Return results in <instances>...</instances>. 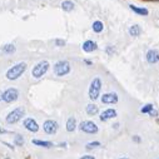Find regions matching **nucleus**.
I'll return each mask as SVG.
<instances>
[{
	"label": "nucleus",
	"instance_id": "obj_28",
	"mask_svg": "<svg viewBox=\"0 0 159 159\" xmlns=\"http://www.w3.org/2000/svg\"><path fill=\"white\" fill-rule=\"evenodd\" d=\"M119 159H130V158H119Z\"/></svg>",
	"mask_w": 159,
	"mask_h": 159
},
{
	"label": "nucleus",
	"instance_id": "obj_20",
	"mask_svg": "<svg viewBox=\"0 0 159 159\" xmlns=\"http://www.w3.org/2000/svg\"><path fill=\"white\" fill-rule=\"evenodd\" d=\"M61 8H63V10H65V11H70V10L74 9V4H73L71 2H63Z\"/></svg>",
	"mask_w": 159,
	"mask_h": 159
},
{
	"label": "nucleus",
	"instance_id": "obj_4",
	"mask_svg": "<svg viewBox=\"0 0 159 159\" xmlns=\"http://www.w3.org/2000/svg\"><path fill=\"white\" fill-rule=\"evenodd\" d=\"M48 69H49V61L43 60V61H40V63H38V64L33 68L31 74H33L34 78L38 79V78H42V76L48 71Z\"/></svg>",
	"mask_w": 159,
	"mask_h": 159
},
{
	"label": "nucleus",
	"instance_id": "obj_25",
	"mask_svg": "<svg viewBox=\"0 0 159 159\" xmlns=\"http://www.w3.org/2000/svg\"><path fill=\"white\" fill-rule=\"evenodd\" d=\"M80 159H95L93 155H89V154H87V155H83Z\"/></svg>",
	"mask_w": 159,
	"mask_h": 159
},
{
	"label": "nucleus",
	"instance_id": "obj_17",
	"mask_svg": "<svg viewBox=\"0 0 159 159\" xmlns=\"http://www.w3.org/2000/svg\"><path fill=\"white\" fill-rule=\"evenodd\" d=\"M140 33H142V29H140L139 25H133L129 29V34L132 36H138V35H140Z\"/></svg>",
	"mask_w": 159,
	"mask_h": 159
},
{
	"label": "nucleus",
	"instance_id": "obj_12",
	"mask_svg": "<svg viewBox=\"0 0 159 159\" xmlns=\"http://www.w3.org/2000/svg\"><path fill=\"white\" fill-rule=\"evenodd\" d=\"M116 116V110L115 109H107L100 114V120L102 122H107L109 119H113Z\"/></svg>",
	"mask_w": 159,
	"mask_h": 159
},
{
	"label": "nucleus",
	"instance_id": "obj_5",
	"mask_svg": "<svg viewBox=\"0 0 159 159\" xmlns=\"http://www.w3.org/2000/svg\"><path fill=\"white\" fill-rule=\"evenodd\" d=\"M0 98H2V100L5 103H13L19 98V92L15 88H9L2 93V97Z\"/></svg>",
	"mask_w": 159,
	"mask_h": 159
},
{
	"label": "nucleus",
	"instance_id": "obj_7",
	"mask_svg": "<svg viewBox=\"0 0 159 159\" xmlns=\"http://www.w3.org/2000/svg\"><path fill=\"white\" fill-rule=\"evenodd\" d=\"M79 129H80L82 132L87 133V134H97L99 132V128L98 125L92 122V120H84L80 123V125H79Z\"/></svg>",
	"mask_w": 159,
	"mask_h": 159
},
{
	"label": "nucleus",
	"instance_id": "obj_9",
	"mask_svg": "<svg viewBox=\"0 0 159 159\" xmlns=\"http://www.w3.org/2000/svg\"><path fill=\"white\" fill-rule=\"evenodd\" d=\"M23 125H24L25 129H28V130L31 132V133H38V130H39V124L36 123L35 119H33V118H26V119H24Z\"/></svg>",
	"mask_w": 159,
	"mask_h": 159
},
{
	"label": "nucleus",
	"instance_id": "obj_19",
	"mask_svg": "<svg viewBox=\"0 0 159 159\" xmlns=\"http://www.w3.org/2000/svg\"><path fill=\"white\" fill-rule=\"evenodd\" d=\"M14 143H15V145H18V147L24 145V137H23L21 134H16V135L14 137Z\"/></svg>",
	"mask_w": 159,
	"mask_h": 159
},
{
	"label": "nucleus",
	"instance_id": "obj_30",
	"mask_svg": "<svg viewBox=\"0 0 159 159\" xmlns=\"http://www.w3.org/2000/svg\"><path fill=\"white\" fill-rule=\"evenodd\" d=\"M158 159H159V158H158Z\"/></svg>",
	"mask_w": 159,
	"mask_h": 159
},
{
	"label": "nucleus",
	"instance_id": "obj_2",
	"mask_svg": "<svg viewBox=\"0 0 159 159\" xmlns=\"http://www.w3.org/2000/svg\"><path fill=\"white\" fill-rule=\"evenodd\" d=\"M100 89H102V80L99 78H94L93 82L90 83V87H89V98L93 102L99 98Z\"/></svg>",
	"mask_w": 159,
	"mask_h": 159
},
{
	"label": "nucleus",
	"instance_id": "obj_16",
	"mask_svg": "<svg viewBox=\"0 0 159 159\" xmlns=\"http://www.w3.org/2000/svg\"><path fill=\"white\" fill-rule=\"evenodd\" d=\"M85 110H87V114L88 115H97L98 111H99V108L95 104H88Z\"/></svg>",
	"mask_w": 159,
	"mask_h": 159
},
{
	"label": "nucleus",
	"instance_id": "obj_15",
	"mask_svg": "<svg viewBox=\"0 0 159 159\" xmlns=\"http://www.w3.org/2000/svg\"><path fill=\"white\" fill-rule=\"evenodd\" d=\"M76 129V120H75V118L74 116H70L68 119V122H66V130L68 132H74Z\"/></svg>",
	"mask_w": 159,
	"mask_h": 159
},
{
	"label": "nucleus",
	"instance_id": "obj_13",
	"mask_svg": "<svg viewBox=\"0 0 159 159\" xmlns=\"http://www.w3.org/2000/svg\"><path fill=\"white\" fill-rule=\"evenodd\" d=\"M97 48H98V45H97V43L93 42V40H87V42L83 44V50L87 52V53H92V52L97 50Z\"/></svg>",
	"mask_w": 159,
	"mask_h": 159
},
{
	"label": "nucleus",
	"instance_id": "obj_10",
	"mask_svg": "<svg viewBox=\"0 0 159 159\" xmlns=\"http://www.w3.org/2000/svg\"><path fill=\"white\" fill-rule=\"evenodd\" d=\"M102 102L104 104H115V103H118V94L116 93H107L102 97Z\"/></svg>",
	"mask_w": 159,
	"mask_h": 159
},
{
	"label": "nucleus",
	"instance_id": "obj_3",
	"mask_svg": "<svg viewBox=\"0 0 159 159\" xmlns=\"http://www.w3.org/2000/svg\"><path fill=\"white\" fill-rule=\"evenodd\" d=\"M25 111H24V108H15L14 110H11L7 118H5V120L8 124H15L16 122H19L20 119L24 116Z\"/></svg>",
	"mask_w": 159,
	"mask_h": 159
},
{
	"label": "nucleus",
	"instance_id": "obj_26",
	"mask_svg": "<svg viewBox=\"0 0 159 159\" xmlns=\"http://www.w3.org/2000/svg\"><path fill=\"white\" fill-rule=\"evenodd\" d=\"M55 44H57V45H64L65 42H64V40H55Z\"/></svg>",
	"mask_w": 159,
	"mask_h": 159
},
{
	"label": "nucleus",
	"instance_id": "obj_8",
	"mask_svg": "<svg viewBox=\"0 0 159 159\" xmlns=\"http://www.w3.org/2000/svg\"><path fill=\"white\" fill-rule=\"evenodd\" d=\"M43 129H44V132H45L47 134L53 135V134H55V133L58 132L59 124H58L55 120H52V119H49V120H45V122H44Z\"/></svg>",
	"mask_w": 159,
	"mask_h": 159
},
{
	"label": "nucleus",
	"instance_id": "obj_14",
	"mask_svg": "<svg viewBox=\"0 0 159 159\" xmlns=\"http://www.w3.org/2000/svg\"><path fill=\"white\" fill-rule=\"evenodd\" d=\"M31 143L34 145H38V147H43V148H52L53 147V143L52 142H48V140H42V139H33Z\"/></svg>",
	"mask_w": 159,
	"mask_h": 159
},
{
	"label": "nucleus",
	"instance_id": "obj_23",
	"mask_svg": "<svg viewBox=\"0 0 159 159\" xmlns=\"http://www.w3.org/2000/svg\"><path fill=\"white\" fill-rule=\"evenodd\" d=\"M102 144H100V142H98V140H95V142H92V143H88L87 145H85V148L87 149H93V148H98V147H100Z\"/></svg>",
	"mask_w": 159,
	"mask_h": 159
},
{
	"label": "nucleus",
	"instance_id": "obj_24",
	"mask_svg": "<svg viewBox=\"0 0 159 159\" xmlns=\"http://www.w3.org/2000/svg\"><path fill=\"white\" fill-rule=\"evenodd\" d=\"M153 110V105L152 104H147V105H144L142 109H140V111L143 113V114H147V113H150Z\"/></svg>",
	"mask_w": 159,
	"mask_h": 159
},
{
	"label": "nucleus",
	"instance_id": "obj_21",
	"mask_svg": "<svg viewBox=\"0 0 159 159\" xmlns=\"http://www.w3.org/2000/svg\"><path fill=\"white\" fill-rule=\"evenodd\" d=\"M103 23L102 21H94V24H93V30L95 31V33H100V31H103Z\"/></svg>",
	"mask_w": 159,
	"mask_h": 159
},
{
	"label": "nucleus",
	"instance_id": "obj_1",
	"mask_svg": "<svg viewBox=\"0 0 159 159\" xmlns=\"http://www.w3.org/2000/svg\"><path fill=\"white\" fill-rule=\"evenodd\" d=\"M26 69V64L25 63H18L14 66H11L8 71H7V78L9 80H16L18 78H20L23 75V73Z\"/></svg>",
	"mask_w": 159,
	"mask_h": 159
},
{
	"label": "nucleus",
	"instance_id": "obj_11",
	"mask_svg": "<svg viewBox=\"0 0 159 159\" xmlns=\"http://www.w3.org/2000/svg\"><path fill=\"white\" fill-rule=\"evenodd\" d=\"M147 61L149 64H155L159 61V52L155 49H150L147 53Z\"/></svg>",
	"mask_w": 159,
	"mask_h": 159
},
{
	"label": "nucleus",
	"instance_id": "obj_22",
	"mask_svg": "<svg viewBox=\"0 0 159 159\" xmlns=\"http://www.w3.org/2000/svg\"><path fill=\"white\" fill-rule=\"evenodd\" d=\"M3 52H4L5 54H13V53L15 52V47H14L13 44H8V45L3 47Z\"/></svg>",
	"mask_w": 159,
	"mask_h": 159
},
{
	"label": "nucleus",
	"instance_id": "obj_27",
	"mask_svg": "<svg viewBox=\"0 0 159 159\" xmlns=\"http://www.w3.org/2000/svg\"><path fill=\"white\" fill-rule=\"evenodd\" d=\"M4 133H7V130H4V129H0V134H4Z\"/></svg>",
	"mask_w": 159,
	"mask_h": 159
},
{
	"label": "nucleus",
	"instance_id": "obj_29",
	"mask_svg": "<svg viewBox=\"0 0 159 159\" xmlns=\"http://www.w3.org/2000/svg\"><path fill=\"white\" fill-rule=\"evenodd\" d=\"M4 159H11V158H4Z\"/></svg>",
	"mask_w": 159,
	"mask_h": 159
},
{
	"label": "nucleus",
	"instance_id": "obj_6",
	"mask_svg": "<svg viewBox=\"0 0 159 159\" xmlns=\"http://www.w3.org/2000/svg\"><path fill=\"white\" fill-rule=\"evenodd\" d=\"M69 71H70V64L66 60H60L54 65V73L58 76H64L69 74Z\"/></svg>",
	"mask_w": 159,
	"mask_h": 159
},
{
	"label": "nucleus",
	"instance_id": "obj_18",
	"mask_svg": "<svg viewBox=\"0 0 159 159\" xmlns=\"http://www.w3.org/2000/svg\"><path fill=\"white\" fill-rule=\"evenodd\" d=\"M130 9L133 11H135L137 14H142V15H148V10L145 8H138L135 5H130Z\"/></svg>",
	"mask_w": 159,
	"mask_h": 159
}]
</instances>
